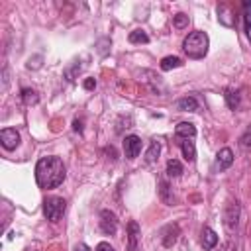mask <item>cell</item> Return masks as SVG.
<instances>
[{
  "label": "cell",
  "mask_w": 251,
  "mask_h": 251,
  "mask_svg": "<svg viewBox=\"0 0 251 251\" xmlns=\"http://www.w3.org/2000/svg\"><path fill=\"white\" fill-rule=\"evenodd\" d=\"M178 226L176 224H171V226H167L165 229H163V245L165 247H173L175 243H176V239H178Z\"/></svg>",
  "instance_id": "4fadbf2b"
},
{
  "label": "cell",
  "mask_w": 251,
  "mask_h": 251,
  "mask_svg": "<svg viewBox=\"0 0 251 251\" xmlns=\"http://www.w3.org/2000/svg\"><path fill=\"white\" fill-rule=\"evenodd\" d=\"M0 143L6 151H14L20 145V131L14 127H4L0 131Z\"/></svg>",
  "instance_id": "8992f818"
},
{
  "label": "cell",
  "mask_w": 251,
  "mask_h": 251,
  "mask_svg": "<svg viewBox=\"0 0 251 251\" xmlns=\"http://www.w3.org/2000/svg\"><path fill=\"white\" fill-rule=\"evenodd\" d=\"M159 153H161V141L153 139L151 145H149V149H147V153H145V163H149V165L155 163L159 159Z\"/></svg>",
  "instance_id": "d6986e66"
},
{
  "label": "cell",
  "mask_w": 251,
  "mask_h": 251,
  "mask_svg": "<svg viewBox=\"0 0 251 251\" xmlns=\"http://www.w3.org/2000/svg\"><path fill=\"white\" fill-rule=\"evenodd\" d=\"M8 80H10V78H8V67L4 65V69H2V90L8 88Z\"/></svg>",
  "instance_id": "4dcf8cb0"
},
{
  "label": "cell",
  "mask_w": 251,
  "mask_h": 251,
  "mask_svg": "<svg viewBox=\"0 0 251 251\" xmlns=\"http://www.w3.org/2000/svg\"><path fill=\"white\" fill-rule=\"evenodd\" d=\"M108 47H110V39L108 37H102L98 43H96V51H98V55H106L108 53Z\"/></svg>",
  "instance_id": "83f0119b"
},
{
  "label": "cell",
  "mask_w": 251,
  "mask_h": 251,
  "mask_svg": "<svg viewBox=\"0 0 251 251\" xmlns=\"http://www.w3.org/2000/svg\"><path fill=\"white\" fill-rule=\"evenodd\" d=\"M73 129H75V131H78V133H82V120H78V118H76V120L73 122Z\"/></svg>",
  "instance_id": "d6a6232c"
},
{
  "label": "cell",
  "mask_w": 251,
  "mask_h": 251,
  "mask_svg": "<svg viewBox=\"0 0 251 251\" xmlns=\"http://www.w3.org/2000/svg\"><path fill=\"white\" fill-rule=\"evenodd\" d=\"M67 176L65 165L59 157L55 155H47L41 157L35 165V182L39 188H57Z\"/></svg>",
  "instance_id": "6da1fadb"
},
{
  "label": "cell",
  "mask_w": 251,
  "mask_h": 251,
  "mask_svg": "<svg viewBox=\"0 0 251 251\" xmlns=\"http://www.w3.org/2000/svg\"><path fill=\"white\" fill-rule=\"evenodd\" d=\"M176 108L180 112H196L198 110V100L194 96H184L176 100Z\"/></svg>",
  "instance_id": "2e32d148"
},
{
  "label": "cell",
  "mask_w": 251,
  "mask_h": 251,
  "mask_svg": "<svg viewBox=\"0 0 251 251\" xmlns=\"http://www.w3.org/2000/svg\"><path fill=\"white\" fill-rule=\"evenodd\" d=\"M180 149H182V157L188 161V163H194L196 159V145L192 139H180Z\"/></svg>",
  "instance_id": "5bb4252c"
},
{
  "label": "cell",
  "mask_w": 251,
  "mask_h": 251,
  "mask_svg": "<svg viewBox=\"0 0 251 251\" xmlns=\"http://www.w3.org/2000/svg\"><path fill=\"white\" fill-rule=\"evenodd\" d=\"M124 153H126V157L129 161L135 159L141 153V139L137 135H126V139H124Z\"/></svg>",
  "instance_id": "52a82bcc"
},
{
  "label": "cell",
  "mask_w": 251,
  "mask_h": 251,
  "mask_svg": "<svg viewBox=\"0 0 251 251\" xmlns=\"http://www.w3.org/2000/svg\"><path fill=\"white\" fill-rule=\"evenodd\" d=\"M127 39H129V43H149V35H147L143 29H133V31H129Z\"/></svg>",
  "instance_id": "cb8c5ba5"
},
{
  "label": "cell",
  "mask_w": 251,
  "mask_h": 251,
  "mask_svg": "<svg viewBox=\"0 0 251 251\" xmlns=\"http://www.w3.org/2000/svg\"><path fill=\"white\" fill-rule=\"evenodd\" d=\"M82 67H84V65H80V61H75L71 67H67V69H65V73H63V75H65V78H67L69 82H75V78H76V75L82 71Z\"/></svg>",
  "instance_id": "603a6c76"
},
{
  "label": "cell",
  "mask_w": 251,
  "mask_h": 251,
  "mask_svg": "<svg viewBox=\"0 0 251 251\" xmlns=\"http://www.w3.org/2000/svg\"><path fill=\"white\" fill-rule=\"evenodd\" d=\"M175 135H176V139H194L196 127H194V124H190V122H180V124L175 127Z\"/></svg>",
  "instance_id": "8fae6325"
},
{
  "label": "cell",
  "mask_w": 251,
  "mask_h": 251,
  "mask_svg": "<svg viewBox=\"0 0 251 251\" xmlns=\"http://www.w3.org/2000/svg\"><path fill=\"white\" fill-rule=\"evenodd\" d=\"M208 47H210V39H208V33L202 31V29L190 31L184 37V41H182V51L190 59H202V57H206Z\"/></svg>",
  "instance_id": "7a4b0ae2"
},
{
  "label": "cell",
  "mask_w": 251,
  "mask_h": 251,
  "mask_svg": "<svg viewBox=\"0 0 251 251\" xmlns=\"http://www.w3.org/2000/svg\"><path fill=\"white\" fill-rule=\"evenodd\" d=\"M224 98H226V104H227L229 110H237V108H239V98H241V94H239L237 88H226Z\"/></svg>",
  "instance_id": "e0dca14e"
},
{
  "label": "cell",
  "mask_w": 251,
  "mask_h": 251,
  "mask_svg": "<svg viewBox=\"0 0 251 251\" xmlns=\"http://www.w3.org/2000/svg\"><path fill=\"white\" fill-rule=\"evenodd\" d=\"M100 229L106 235H116V231H118V216L112 210H102L100 212Z\"/></svg>",
  "instance_id": "5b68a950"
},
{
  "label": "cell",
  "mask_w": 251,
  "mask_h": 251,
  "mask_svg": "<svg viewBox=\"0 0 251 251\" xmlns=\"http://www.w3.org/2000/svg\"><path fill=\"white\" fill-rule=\"evenodd\" d=\"M139 235H141V229L137 222H129L127 224V251H139Z\"/></svg>",
  "instance_id": "ba28073f"
},
{
  "label": "cell",
  "mask_w": 251,
  "mask_h": 251,
  "mask_svg": "<svg viewBox=\"0 0 251 251\" xmlns=\"http://www.w3.org/2000/svg\"><path fill=\"white\" fill-rule=\"evenodd\" d=\"M218 20L224 25H227V27H233L235 25V20L231 18V10H229L227 4H218Z\"/></svg>",
  "instance_id": "9a60e30c"
},
{
  "label": "cell",
  "mask_w": 251,
  "mask_h": 251,
  "mask_svg": "<svg viewBox=\"0 0 251 251\" xmlns=\"http://www.w3.org/2000/svg\"><path fill=\"white\" fill-rule=\"evenodd\" d=\"M94 251H114V247L108 243V241H100L98 245H96V249Z\"/></svg>",
  "instance_id": "f546056e"
},
{
  "label": "cell",
  "mask_w": 251,
  "mask_h": 251,
  "mask_svg": "<svg viewBox=\"0 0 251 251\" xmlns=\"http://www.w3.org/2000/svg\"><path fill=\"white\" fill-rule=\"evenodd\" d=\"M84 88H86V90H92V88H96V78L88 76V78L84 80Z\"/></svg>",
  "instance_id": "1f68e13d"
},
{
  "label": "cell",
  "mask_w": 251,
  "mask_h": 251,
  "mask_svg": "<svg viewBox=\"0 0 251 251\" xmlns=\"http://www.w3.org/2000/svg\"><path fill=\"white\" fill-rule=\"evenodd\" d=\"M145 75L149 76V78H139V80H143L155 94H165V86H163V80H161V76L159 75H155L153 71H145Z\"/></svg>",
  "instance_id": "30bf717a"
},
{
  "label": "cell",
  "mask_w": 251,
  "mask_h": 251,
  "mask_svg": "<svg viewBox=\"0 0 251 251\" xmlns=\"http://www.w3.org/2000/svg\"><path fill=\"white\" fill-rule=\"evenodd\" d=\"M178 67H182V61L175 55H167V57L161 59V69L163 71H171V69H178Z\"/></svg>",
  "instance_id": "7402d4cb"
},
{
  "label": "cell",
  "mask_w": 251,
  "mask_h": 251,
  "mask_svg": "<svg viewBox=\"0 0 251 251\" xmlns=\"http://www.w3.org/2000/svg\"><path fill=\"white\" fill-rule=\"evenodd\" d=\"M202 247H204V251H212L216 245H218V233L212 229V227H204L202 229Z\"/></svg>",
  "instance_id": "7c38bea8"
},
{
  "label": "cell",
  "mask_w": 251,
  "mask_h": 251,
  "mask_svg": "<svg viewBox=\"0 0 251 251\" xmlns=\"http://www.w3.org/2000/svg\"><path fill=\"white\" fill-rule=\"evenodd\" d=\"M159 194H161V198H163V202L165 204H173V196H171V186H169V182L163 178L161 182H159Z\"/></svg>",
  "instance_id": "d4e9b609"
},
{
  "label": "cell",
  "mask_w": 251,
  "mask_h": 251,
  "mask_svg": "<svg viewBox=\"0 0 251 251\" xmlns=\"http://www.w3.org/2000/svg\"><path fill=\"white\" fill-rule=\"evenodd\" d=\"M173 25H175L176 29H184V27L188 25V16L182 14V12H178L176 16H173Z\"/></svg>",
  "instance_id": "484cf974"
},
{
  "label": "cell",
  "mask_w": 251,
  "mask_h": 251,
  "mask_svg": "<svg viewBox=\"0 0 251 251\" xmlns=\"http://www.w3.org/2000/svg\"><path fill=\"white\" fill-rule=\"evenodd\" d=\"M65 210H67V200L61 196H49L43 200V216L53 224L63 218Z\"/></svg>",
  "instance_id": "3957f363"
},
{
  "label": "cell",
  "mask_w": 251,
  "mask_h": 251,
  "mask_svg": "<svg viewBox=\"0 0 251 251\" xmlns=\"http://www.w3.org/2000/svg\"><path fill=\"white\" fill-rule=\"evenodd\" d=\"M41 61H43V57H41V55L29 57V59H27V63H25V67H27V69H39V67H41Z\"/></svg>",
  "instance_id": "f1b7e54d"
},
{
  "label": "cell",
  "mask_w": 251,
  "mask_h": 251,
  "mask_svg": "<svg viewBox=\"0 0 251 251\" xmlns=\"http://www.w3.org/2000/svg\"><path fill=\"white\" fill-rule=\"evenodd\" d=\"M239 214H241V206L237 200H229L227 206H226V212H224V224L227 227L229 233H233L237 229V224H239Z\"/></svg>",
  "instance_id": "277c9868"
},
{
  "label": "cell",
  "mask_w": 251,
  "mask_h": 251,
  "mask_svg": "<svg viewBox=\"0 0 251 251\" xmlns=\"http://www.w3.org/2000/svg\"><path fill=\"white\" fill-rule=\"evenodd\" d=\"M167 175H169L171 178L180 176V175H182V163H180L178 159H169V161H167Z\"/></svg>",
  "instance_id": "44dd1931"
},
{
  "label": "cell",
  "mask_w": 251,
  "mask_h": 251,
  "mask_svg": "<svg viewBox=\"0 0 251 251\" xmlns=\"http://www.w3.org/2000/svg\"><path fill=\"white\" fill-rule=\"evenodd\" d=\"M241 10H243V25H245V35L251 41V2L245 0L241 2Z\"/></svg>",
  "instance_id": "ac0fdd59"
},
{
  "label": "cell",
  "mask_w": 251,
  "mask_h": 251,
  "mask_svg": "<svg viewBox=\"0 0 251 251\" xmlns=\"http://www.w3.org/2000/svg\"><path fill=\"white\" fill-rule=\"evenodd\" d=\"M239 145H241V147H245V149H247V147H251V124H249V126H247V129L241 133V137H239Z\"/></svg>",
  "instance_id": "4316f807"
},
{
  "label": "cell",
  "mask_w": 251,
  "mask_h": 251,
  "mask_svg": "<svg viewBox=\"0 0 251 251\" xmlns=\"http://www.w3.org/2000/svg\"><path fill=\"white\" fill-rule=\"evenodd\" d=\"M231 163H233V151L229 147L220 149L218 155H216V169L218 171H226V169L231 167Z\"/></svg>",
  "instance_id": "9c48e42d"
},
{
  "label": "cell",
  "mask_w": 251,
  "mask_h": 251,
  "mask_svg": "<svg viewBox=\"0 0 251 251\" xmlns=\"http://www.w3.org/2000/svg\"><path fill=\"white\" fill-rule=\"evenodd\" d=\"M226 251H229V249H226Z\"/></svg>",
  "instance_id": "e575fe53"
},
{
  "label": "cell",
  "mask_w": 251,
  "mask_h": 251,
  "mask_svg": "<svg viewBox=\"0 0 251 251\" xmlns=\"http://www.w3.org/2000/svg\"><path fill=\"white\" fill-rule=\"evenodd\" d=\"M20 96H22V102L25 106H35L39 102V94L33 88H22V94Z\"/></svg>",
  "instance_id": "ffe728a7"
},
{
  "label": "cell",
  "mask_w": 251,
  "mask_h": 251,
  "mask_svg": "<svg viewBox=\"0 0 251 251\" xmlns=\"http://www.w3.org/2000/svg\"><path fill=\"white\" fill-rule=\"evenodd\" d=\"M75 251H92V249H90L86 243H78V245L75 247Z\"/></svg>",
  "instance_id": "836d02e7"
}]
</instances>
